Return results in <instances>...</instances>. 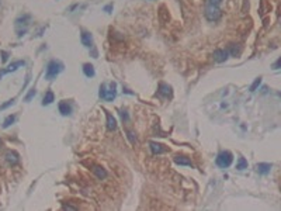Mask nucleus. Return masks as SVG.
<instances>
[{
    "label": "nucleus",
    "mask_w": 281,
    "mask_h": 211,
    "mask_svg": "<svg viewBox=\"0 0 281 211\" xmlns=\"http://www.w3.org/2000/svg\"><path fill=\"white\" fill-rule=\"evenodd\" d=\"M59 111L62 116H69L72 113V107L70 104H68V102H60L59 103Z\"/></svg>",
    "instance_id": "obj_14"
},
{
    "label": "nucleus",
    "mask_w": 281,
    "mask_h": 211,
    "mask_svg": "<svg viewBox=\"0 0 281 211\" xmlns=\"http://www.w3.org/2000/svg\"><path fill=\"white\" fill-rule=\"evenodd\" d=\"M256 170L260 175H267L268 172L271 170V163H257L256 165Z\"/></svg>",
    "instance_id": "obj_13"
},
{
    "label": "nucleus",
    "mask_w": 281,
    "mask_h": 211,
    "mask_svg": "<svg viewBox=\"0 0 281 211\" xmlns=\"http://www.w3.org/2000/svg\"><path fill=\"white\" fill-rule=\"evenodd\" d=\"M55 100V96H53V93L51 92H46V94L44 96V100H42V104L44 106H48V104H51V103Z\"/></svg>",
    "instance_id": "obj_18"
},
{
    "label": "nucleus",
    "mask_w": 281,
    "mask_h": 211,
    "mask_svg": "<svg viewBox=\"0 0 281 211\" xmlns=\"http://www.w3.org/2000/svg\"><path fill=\"white\" fill-rule=\"evenodd\" d=\"M0 144H2V139H0Z\"/></svg>",
    "instance_id": "obj_32"
},
{
    "label": "nucleus",
    "mask_w": 281,
    "mask_h": 211,
    "mask_svg": "<svg viewBox=\"0 0 281 211\" xmlns=\"http://www.w3.org/2000/svg\"><path fill=\"white\" fill-rule=\"evenodd\" d=\"M93 172H94V175L97 176L99 179H106L107 177V170L101 166H94L93 168Z\"/></svg>",
    "instance_id": "obj_15"
},
{
    "label": "nucleus",
    "mask_w": 281,
    "mask_h": 211,
    "mask_svg": "<svg viewBox=\"0 0 281 211\" xmlns=\"http://www.w3.org/2000/svg\"><path fill=\"white\" fill-rule=\"evenodd\" d=\"M112 9V4H108V6L104 7V11H107V13H110V10Z\"/></svg>",
    "instance_id": "obj_30"
},
{
    "label": "nucleus",
    "mask_w": 281,
    "mask_h": 211,
    "mask_svg": "<svg viewBox=\"0 0 281 211\" xmlns=\"http://www.w3.org/2000/svg\"><path fill=\"white\" fill-rule=\"evenodd\" d=\"M4 158H6L7 163H10V165H17V163H18V161H20L18 155H17L16 152H11V151L7 152L6 155H4Z\"/></svg>",
    "instance_id": "obj_10"
},
{
    "label": "nucleus",
    "mask_w": 281,
    "mask_h": 211,
    "mask_svg": "<svg viewBox=\"0 0 281 211\" xmlns=\"http://www.w3.org/2000/svg\"><path fill=\"white\" fill-rule=\"evenodd\" d=\"M2 55H3V62H6L7 58H9V54H7L6 51H2Z\"/></svg>",
    "instance_id": "obj_29"
},
{
    "label": "nucleus",
    "mask_w": 281,
    "mask_h": 211,
    "mask_svg": "<svg viewBox=\"0 0 281 211\" xmlns=\"http://www.w3.org/2000/svg\"><path fill=\"white\" fill-rule=\"evenodd\" d=\"M236 169L238 170H243V169H248V161L245 158H239L238 159V163H236Z\"/></svg>",
    "instance_id": "obj_19"
},
{
    "label": "nucleus",
    "mask_w": 281,
    "mask_h": 211,
    "mask_svg": "<svg viewBox=\"0 0 281 211\" xmlns=\"http://www.w3.org/2000/svg\"><path fill=\"white\" fill-rule=\"evenodd\" d=\"M240 51H242V50H240V46H239V45H235V44H233V45H231V48L228 50V52L231 54L232 56H238L239 54H240Z\"/></svg>",
    "instance_id": "obj_20"
},
{
    "label": "nucleus",
    "mask_w": 281,
    "mask_h": 211,
    "mask_svg": "<svg viewBox=\"0 0 281 211\" xmlns=\"http://www.w3.org/2000/svg\"><path fill=\"white\" fill-rule=\"evenodd\" d=\"M159 17H160V21H162V23H167L169 21V11L166 10L165 6L160 7V10H159Z\"/></svg>",
    "instance_id": "obj_17"
},
{
    "label": "nucleus",
    "mask_w": 281,
    "mask_h": 211,
    "mask_svg": "<svg viewBox=\"0 0 281 211\" xmlns=\"http://www.w3.org/2000/svg\"><path fill=\"white\" fill-rule=\"evenodd\" d=\"M127 137H128V139H129L131 144H136V137H135V134H134L132 131H127Z\"/></svg>",
    "instance_id": "obj_23"
},
{
    "label": "nucleus",
    "mask_w": 281,
    "mask_h": 211,
    "mask_svg": "<svg viewBox=\"0 0 281 211\" xmlns=\"http://www.w3.org/2000/svg\"><path fill=\"white\" fill-rule=\"evenodd\" d=\"M65 210H76V207H73V205H65Z\"/></svg>",
    "instance_id": "obj_31"
},
{
    "label": "nucleus",
    "mask_w": 281,
    "mask_h": 211,
    "mask_svg": "<svg viewBox=\"0 0 281 211\" xmlns=\"http://www.w3.org/2000/svg\"><path fill=\"white\" fill-rule=\"evenodd\" d=\"M280 63H281V59L278 58V59H277V62H275L274 65H273V69H280Z\"/></svg>",
    "instance_id": "obj_28"
},
{
    "label": "nucleus",
    "mask_w": 281,
    "mask_h": 211,
    "mask_svg": "<svg viewBox=\"0 0 281 211\" xmlns=\"http://www.w3.org/2000/svg\"><path fill=\"white\" fill-rule=\"evenodd\" d=\"M222 16V11L219 10L217 6H209L207 4V9H205V17L208 21H217L219 20Z\"/></svg>",
    "instance_id": "obj_3"
},
{
    "label": "nucleus",
    "mask_w": 281,
    "mask_h": 211,
    "mask_svg": "<svg viewBox=\"0 0 281 211\" xmlns=\"http://www.w3.org/2000/svg\"><path fill=\"white\" fill-rule=\"evenodd\" d=\"M212 56H214V61L221 63V62H225L229 58V52L228 50H215Z\"/></svg>",
    "instance_id": "obj_5"
},
{
    "label": "nucleus",
    "mask_w": 281,
    "mask_h": 211,
    "mask_svg": "<svg viewBox=\"0 0 281 211\" xmlns=\"http://www.w3.org/2000/svg\"><path fill=\"white\" fill-rule=\"evenodd\" d=\"M115 96H117V83L115 82H111V83H110L108 89L106 87V93H104V99H103V100L112 102V100L115 99Z\"/></svg>",
    "instance_id": "obj_4"
},
{
    "label": "nucleus",
    "mask_w": 281,
    "mask_h": 211,
    "mask_svg": "<svg viewBox=\"0 0 281 211\" xmlns=\"http://www.w3.org/2000/svg\"><path fill=\"white\" fill-rule=\"evenodd\" d=\"M14 121H16V117H14V116H9V117H7V118L3 121V128H7V127H10Z\"/></svg>",
    "instance_id": "obj_21"
},
{
    "label": "nucleus",
    "mask_w": 281,
    "mask_h": 211,
    "mask_svg": "<svg viewBox=\"0 0 281 211\" xmlns=\"http://www.w3.org/2000/svg\"><path fill=\"white\" fill-rule=\"evenodd\" d=\"M34 96H35V89H34V87H33V89H31L30 92H28V94L25 96V102H30V100L33 99Z\"/></svg>",
    "instance_id": "obj_24"
},
{
    "label": "nucleus",
    "mask_w": 281,
    "mask_h": 211,
    "mask_svg": "<svg viewBox=\"0 0 281 211\" xmlns=\"http://www.w3.org/2000/svg\"><path fill=\"white\" fill-rule=\"evenodd\" d=\"M232 161H233V155H232L229 151H222L218 156H217V165L222 169H226L231 166Z\"/></svg>",
    "instance_id": "obj_2"
},
{
    "label": "nucleus",
    "mask_w": 281,
    "mask_h": 211,
    "mask_svg": "<svg viewBox=\"0 0 281 211\" xmlns=\"http://www.w3.org/2000/svg\"><path fill=\"white\" fill-rule=\"evenodd\" d=\"M174 162L177 165L180 166H193V162L190 161L187 156H183V155H176L174 156Z\"/></svg>",
    "instance_id": "obj_9"
},
{
    "label": "nucleus",
    "mask_w": 281,
    "mask_h": 211,
    "mask_svg": "<svg viewBox=\"0 0 281 211\" xmlns=\"http://www.w3.org/2000/svg\"><path fill=\"white\" fill-rule=\"evenodd\" d=\"M80 40H82V44L86 46V48H92L93 46V37L89 31H82Z\"/></svg>",
    "instance_id": "obj_7"
},
{
    "label": "nucleus",
    "mask_w": 281,
    "mask_h": 211,
    "mask_svg": "<svg viewBox=\"0 0 281 211\" xmlns=\"http://www.w3.org/2000/svg\"><path fill=\"white\" fill-rule=\"evenodd\" d=\"M83 72H84V75H86L87 78H93V76H94V68H93V65H90V63H84V65H83Z\"/></svg>",
    "instance_id": "obj_16"
},
{
    "label": "nucleus",
    "mask_w": 281,
    "mask_h": 211,
    "mask_svg": "<svg viewBox=\"0 0 281 211\" xmlns=\"http://www.w3.org/2000/svg\"><path fill=\"white\" fill-rule=\"evenodd\" d=\"M14 103V99H11V100H9L7 103H4V104H2L0 106V110H4V109H7V107H10L11 104Z\"/></svg>",
    "instance_id": "obj_27"
},
{
    "label": "nucleus",
    "mask_w": 281,
    "mask_h": 211,
    "mask_svg": "<svg viewBox=\"0 0 281 211\" xmlns=\"http://www.w3.org/2000/svg\"><path fill=\"white\" fill-rule=\"evenodd\" d=\"M24 65H25L24 61H16V62L10 63V65L7 66V69H3L2 72H0V78H2L3 75H6V73H9V72H14V70H17L20 66H24Z\"/></svg>",
    "instance_id": "obj_6"
},
{
    "label": "nucleus",
    "mask_w": 281,
    "mask_h": 211,
    "mask_svg": "<svg viewBox=\"0 0 281 211\" xmlns=\"http://www.w3.org/2000/svg\"><path fill=\"white\" fill-rule=\"evenodd\" d=\"M159 96H163V97H169V96L172 94V87L166 83H160L159 85V90H158Z\"/></svg>",
    "instance_id": "obj_8"
},
{
    "label": "nucleus",
    "mask_w": 281,
    "mask_h": 211,
    "mask_svg": "<svg viewBox=\"0 0 281 211\" xmlns=\"http://www.w3.org/2000/svg\"><path fill=\"white\" fill-rule=\"evenodd\" d=\"M149 148H150V151H152L153 153H165V152L167 151V148H165L162 144H158V142H150V144H149Z\"/></svg>",
    "instance_id": "obj_11"
},
{
    "label": "nucleus",
    "mask_w": 281,
    "mask_h": 211,
    "mask_svg": "<svg viewBox=\"0 0 281 211\" xmlns=\"http://www.w3.org/2000/svg\"><path fill=\"white\" fill-rule=\"evenodd\" d=\"M106 117H107V128L110 131H115L117 129V120L110 114L108 111H106Z\"/></svg>",
    "instance_id": "obj_12"
},
{
    "label": "nucleus",
    "mask_w": 281,
    "mask_h": 211,
    "mask_svg": "<svg viewBox=\"0 0 281 211\" xmlns=\"http://www.w3.org/2000/svg\"><path fill=\"white\" fill-rule=\"evenodd\" d=\"M119 116H121V118H123L124 121H129V116L127 114L125 110H121V111H119Z\"/></svg>",
    "instance_id": "obj_26"
},
{
    "label": "nucleus",
    "mask_w": 281,
    "mask_h": 211,
    "mask_svg": "<svg viewBox=\"0 0 281 211\" xmlns=\"http://www.w3.org/2000/svg\"><path fill=\"white\" fill-rule=\"evenodd\" d=\"M222 0H207V4H209V6H217L218 7L219 4H221Z\"/></svg>",
    "instance_id": "obj_25"
},
{
    "label": "nucleus",
    "mask_w": 281,
    "mask_h": 211,
    "mask_svg": "<svg viewBox=\"0 0 281 211\" xmlns=\"http://www.w3.org/2000/svg\"><path fill=\"white\" fill-rule=\"evenodd\" d=\"M63 70V63L59 62V61H51L46 66V73H45V79L52 80L53 78L59 75L60 72Z\"/></svg>",
    "instance_id": "obj_1"
},
{
    "label": "nucleus",
    "mask_w": 281,
    "mask_h": 211,
    "mask_svg": "<svg viewBox=\"0 0 281 211\" xmlns=\"http://www.w3.org/2000/svg\"><path fill=\"white\" fill-rule=\"evenodd\" d=\"M260 83H261V78H257V79L255 80V82H253V85L250 86V92H256V89H257L259 86H260Z\"/></svg>",
    "instance_id": "obj_22"
}]
</instances>
